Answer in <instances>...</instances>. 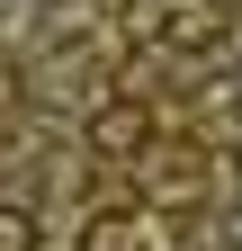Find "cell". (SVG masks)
Returning a JSON list of instances; mask_svg holds the SVG:
<instances>
[{"instance_id":"cell-1","label":"cell","mask_w":242,"mask_h":251,"mask_svg":"<svg viewBox=\"0 0 242 251\" xmlns=\"http://www.w3.org/2000/svg\"><path fill=\"white\" fill-rule=\"evenodd\" d=\"M81 135H90L99 162H144V152H153V108L144 99H99L81 117Z\"/></svg>"},{"instance_id":"cell-2","label":"cell","mask_w":242,"mask_h":251,"mask_svg":"<svg viewBox=\"0 0 242 251\" xmlns=\"http://www.w3.org/2000/svg\"><path fill=\"white\" fill-rule=\"evenodd\" d=\"M224 36H233V27H224L216 0H170V18H162V45H179V54H206Z\"/></svg>"},{"instance_id":"cell-3","label":"cell","mask_w":242,"mask_h":251,"mask_svg":"<svg viewBox=\"0 0 242 251\" xmlns=\"http://www.w3.org/2000/svg\"><path fill=\"white\" fill-rule=\"evenodd\" d=\"M0 251H36V215H27V206H18V215L0 206Z\"/></svg>"},{"instance_id":"cell-4","label":"cell","mask_w":242,"mask_h":251,"mask_svg":"<svg viewBox=\"0 0 242 251\" xmlns=\"http://www.w3.org/2000/svg\"><path fill=\"white\" fill-rule=\"evenodd\" d=\"M233 171H242V152H233Z\"/></svg>"}]
</instances>
